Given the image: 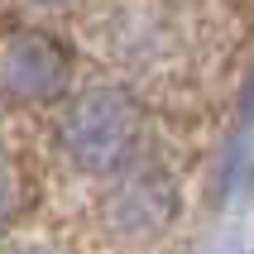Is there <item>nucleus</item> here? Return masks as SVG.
<instances>
[{
	"mask_svg": "<svg viewBox=\"0 0 254 254\" xmlns=\"http://www.w3.org/2000/svg\"><path fill=\"white\" fill-rule=\"evenodd\" d=\"M39 5H72V0H39Z\"/></svg>",
	"mask_w": 254,
	"mask_h": 254,
	"instance_id": "39448f33",
	"label": "nucleus"
},
{
	"mask_svg": "<svg viewBox=\"0 0 254 254\" xmlns=\"http://www.w3.org/2000/svg\"><path fill=\"white\" fill-rule=\"evenodd\" d=\"M139 139H144V111L120 86H91V91H82L67 106L63 125H58V144H63L67 163L77 173H91V178L129 168Z\"/></svg>",
	"mask_w": 254,
	"mask_h": 254,
	"instance_id": "f257e3e1",
	"label": "nucleus"
},
{
	"mask_svg": "<svg viewBox=\"0 0 254 254\" xmlns=\"http://www.w3.org/2000/svg\"><path fill=\"white\" fill-rule=\"evenodd\" d=\"M125 173V168H120ZM178 211V192H173V178L154 163L125 173L120 187L106 201V216H111V230L125 235V240H149L168 226V216Z\"/></svg>",
	"mask_w": 254,
	"mask_h": 254,
	"instance_id": "7ed1b4c3",
	"label": "nucleus"
},
{
	"mask_svg": "<svg viewBox=\"0 0 254 254\" xmlns=\"http://www.w3.org/2000/svg\"><path fill=\"white\" fill-rule=\"evenodd\" d=\"M250 254H254V250H250Z\"/></svg>",
	"mask_w": 254,
	"mask_h": 254,
	"instance_id": "423d86ee",
	"label": "nucleus"
},
{
	"mask_svg": "<svg viewBox=\"0 0 254 254\" xmlns=\"http://www.w3.org/2000/svg\"><path fill=\"white\" fill-rule=\"evenodd\" d=\"M14 211V168L10 163H0V221Z\"/></svg>",
	"mask_w": 254,
	"mask_h": 254,
	"instance_id": "20e7f679",
	"label": "nucleus"
},
{
	"mask_svg": "<svg viewBox=\"0 0 254 254\" xmlns=\"http://www.w3.org/2000/svg\"><path fill=\"white\" fill-rule=\"evenodd\" d=\"M72 86V53L53 34L19 29L0 39V96L19 106L58 101Z\"/></svg>",
	"mask_w": 254,
	"mask_h": 254,
	"instance_id": "f03ea898",
	"label": "nucleus"
}]
</instances>
